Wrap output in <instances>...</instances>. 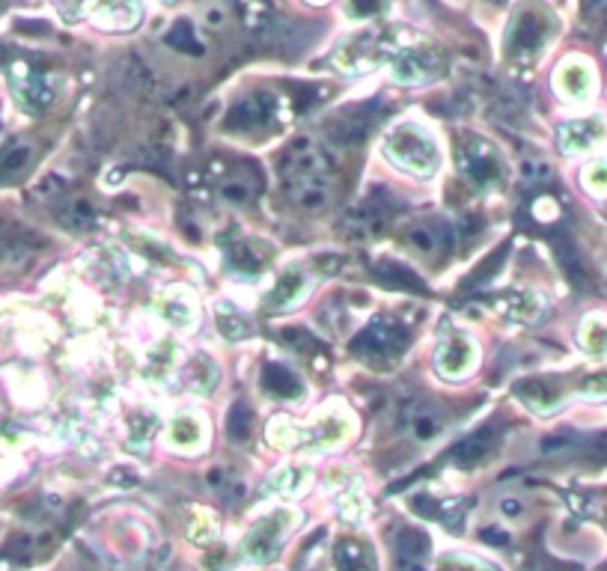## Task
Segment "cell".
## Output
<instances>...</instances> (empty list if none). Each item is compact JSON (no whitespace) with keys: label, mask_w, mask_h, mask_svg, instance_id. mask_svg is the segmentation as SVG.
I'll use <instances>...</instances> for the list:
<instances>
[{"label":"cell","mask_w":607,"mask_h":571,"mask_svg":"<svg viewBox=\"0 0 607 571\" xmlns=\"http://www.w3.org/2000/svg\"><path fill=\"white\" fill-rule=\"evenodd\" d=\"M384 155L405 173L411 176H420V179H429L441 170L444 164V152L435 140V134L408 119V122H399L390 128V134L384 137Z\"/></svg>","instance_id":"obj_1"},{"label":"cell","mask_w":607,"mask_h":571,"mask_svg":"<svg viewBox=\"0 0 607 571\" xmlns=\"http://www.w3.org/2000/svg\"><path fill=\"white\" fill-rule=\"evenodd\" d=\"M280 173L286 179V191L289 197L295 200V206L301 209H322L331 197V188H328V173H325V161L322 155L307 146L301 140V146H295L283 164H280Z\"/></svg>","instance_id":"obj_2"},{"label":"cell","mask_w":607,"mask_h":571,"mask_svg":"<svg viewBox=\"0 0 607 571\" xmlns=\"http://www.w3.org/2000/svg\"><path fill=\"white\" fill-rule=\"evenodd\" d=\"M459 170L477 191H500L506 185V164L483 137H468L459 143Z\"/></svg>","instance_id":"obj_3"},{"label":"cell","mask_w":607,"mask_h":571,"mask_svg":"<svg viewBox=\"0 0 607 571\" xmlns=\"http://www.w3.org/2000/svg\"><path fill=\"white\" fill-rule=\"evenodd\" d=\"M352 435H355L352 411H346L340 402H331L322 411H316L313 420L304 426L301 447H307L313 453H328V450H340L343 444H349Z\"/></svg>","instance_id":"obj_4"},{"label":"cell","mask_w":607,"mask_h":571,"mask_svg":"<svg viewBox=\"0 0 607 571\" xmlns=\"http://www.w3.org/2000/svg\"><path fill=\"white\" fill-rule=\"evenodd\" d=\"M292 524H295V509H289V506H277V509H268L265 515H259L244 536V557L253 563L271 560L274 551L280 548V539L292 530Z\"/></svg>","instance_id":"obj_5"},{"label":"cell","mask_w":607,"mask_h":571,"mask_svg":"<svg viewBox=\"0 0 607 571\" xmlns=\"http://www.w3.org/2000/svg\"><path fill=\"white\" fill-rule=\"evenodd\" d=\"M441 54L435 48H423V45H411V48H399L390 57V78L396 84H426L432 78H438L441 72Z\"/></svg>","instance_id":"obj_6"},{"label":"cell","mask_w":607,"mask_h":571,"mask_svg":"<svg viewBox=\"0 0 607 571\" xmlns=\"http://www.w3.org/2000/svg\"><path fill=\"white\" fill-rule=\"evenodd\" d=\"M435 366L444 378H465L471 375V369L477 366V343L462 334V331H450L438 351H435Z\"/></svg>","instance_id":"obj_7"},{"label":"cell","mask_w":607,"mask_h":571,"mask_svg":"<svg viewBox=\"0 0 607 571\" xmlns=\"http://www.w3.org/2000/svg\"><path fill=\"white\" fill-rule=\"evenodd\" d=\"M554 87H557L560 99H566L572 105H581V102L593 99L596 72L584 57H569V60L560 63V69L554 75Z\"/></svg>","instance_id":"obj_8"},{"label":"cell","mask_w":607,"mask_h":571,"mask_svg":"<svg viewBox=\"0 0 607 571\" xmlns=\"http://www.w3.org/2000/svg\"><path fill=\"white\" fill-rule=\"evenodd\" d=\"M155 316L173 331H194L197 325V301L188 289L170 286L155 295Z\"/></svg>","instance_id":"obj_9"},{"label":"cell","mask_w":607,"mask_h":571,"mask_svg":"<svg viewBox=\"0 0 607 571\" xmlns=\"http://www.w3.org/2000/svg\"><path fill=\"white\" fill-rule=\"evenodd\" d=\"M607 125L602 116H578V119H566L557 131L560 149L566 155H587L590 149H596L605 137Z\"/></svg>","instance_id":"obj_10"},{"label":"cell","mask_w":607,"mask_h":571,"mask_svg":"<svg viewBox=\"0 0 607 571\" xmlns=\"http://www.w3.org/2000/svg\"><path fill=\"white\" fill-rule=\"evenodd\" d=\"M548 21L545 15H539L536 9H524L518 18H515V27L509 33V51L518 57V60H530L542 51L545 39H548Z\"/></svg>","instance_id":"obj_11"},{"label":"cell","mask_w":607,"mask_h":571,"mask_svg":"<svg viewBox=\"0 0 607 571\" xmlns=\"http://www.w3.org/2000/svg\"><path fill=\"white\" fill-rule=\"evenodd\" d=\"M84 15L105 30H131L143 15V3L140 0H87Z\"/></svg>","instance_id":"obj_12"},{"label":"cell","mask_w":607,"mask_h":571,"mask_svg":"<svg viewBox=\"0 0 607 571\" xmlns=\"http://www.w3.org/2000/svg\"><path fill=\"white\" fill-rule=\"evenodd\" d=\"M402 345H405V331L396 322L375 319L355 340V351L366 360H375V357H393L396 351H402Z\"/></svg>","instance_id":"obj_13"},{"label":"cell","mask_w":607,"mask_h":571,"mask_svg":"<svg viewBox=\"0 0 607 571\" xmlns=\"http://www.w3.org/2000/svg\"><path fill=\"white\" fill-rule=\"evenodd\" d=\"M164 444L179 453H200L206 447V420L197 411H179L164 432Z\"/></svg>","instance_id":"obj_14"},{"label":"cell","mask_w":607,"mask_h":571,"mask_svg":"<svg viewBox=\"0 0 607 571\" xmlns=\"http://www.w3.org/2000/svg\"><path fill=\"white\" fill-rule=\"evenodd\" d=\"M12 87H15V99L27 108V111H45L54 99H57V87L48 75L42 72H30V69H15L12 75Z\"/></svg>","instance_id":"obj_15"},{"label":"cell","mask_w":607,"mask_h":571,"mask_svg":"<svg viewBox=\"0 0 607 571\" xmlns=\"http://www.w3.org/2000/svg\"><path fill=\"white\" fill-rule=\"evenodd\" d=\"M277 111H280V105L271 96H265V93L250 96L230 111V128L233 131H259L277 119Z\"/></svg>","instance_id":"obj_16"},{"label":"cell","mask_w":607,"mask_h":571,"mask_svg":"<svg viewBox=\"0 0 607 571\" xmlns=\"http://www.w3.org/2000/svg\"><path fill=\"white\" fill-rule=\"evenodd\" d=\"M304 298H307V274L301 268H286V271H280L277 283L265 295V310H271V313L292 310Z\"/></svg>","instance_id":"obj_17"},{"label":"cell","mask_w":607,"mask_h":571,"mask_svg":"<svg viewBox=\"0 0 607 571\" xmlns=\"http://www.w3.org/2000/svg\"><path fill=\"white\" fill-rule=\"evenodd\" d=\"M218 381H221V366L215 363L212 354L197 351L182 363V387L185 390L206 396V393H212L218 387Z\"/></svg>","instance_id":"obj_18"},{"label":"cell","mask_w":607,"mask_h":571,"mask_svg":"<svg viewBox=\"0 0 607 571\" xmlns=\"http://www.w3.org/2000/svg\"><path fill=\"white\" fill-rule=\"evenodd\" d=\"M515 396L536 414H551L563 402V390L551 378H524L515 384Z\"/></svg>","instance_id":"obj_19"},{"label":"cell","mask_w":607,"mask_h":571,"mask_svg":"<svg viewBox=\"0 0 607 571\" xmlns=\"http://www.w3.org/2000/svg\"><path fill=\"white\" fill-rule=\"evenodd\" d=\"M262 387H265V393H271L274 399H283V402H298L304 396V381L283 363H265Z\"/></svg>","instance_id":"obj_20"},{"label":"cell","mask_w":607,"mask_h":571,"mask_svg":"<svg viewBox=\"0 0 607 571\" xmlns=\"http://www.w3.org/2000/svg\"><path fill=\"white\" fill-rule=\"evenodd\" d=\"M176 357H179V351H176V345L170 343V340L155 343L146 351V357H143V366H140L143 378H146L149 384H167V381L173 378L176 366H179Z\"/></svg>","instance_id":"obj_21"},{"label":"cell","mask_w":607,"mask_h":571,"mask_svg":"<svg viewBox=\"0 0 607 571\" xmlns=\"http://www.w3.org/2000/svg\"><path fill=\"white\" fill-rule=\"evenodd\" d=\"M429 557V536L423 530L405 527L396 536V563L405 571H423Z\"/></svg>","instance_id":"obj_22"},{"label":"cell","mask_w":607,"mask_h":571,"mask_svg":"<svg viewBox=\"0 0 607 571\" xmlns=\"http://www.w3.org/2000/svg\"><path fill=\"white\" fill-rule=\"evenodd\" d=\"M447 429V417H444V411L438 408V405H417L414 411H411V435L417 438V441H423V444H429V441H435L441 432Z\"/></svg>","instance_id":"obj_23"},{"label":"cell","mask_w":607,"mask_h":571,"mask_svg":"<svg viewBox=\"0 0 607 571\" xmlns=\"http://www.w3.org/2000/svg\"><path fill=\"white\" fill-rule=\"evenodd\" d=\"M337 569L340 571H378L372 548L361 539H343L337 545Z\"/></svg>","instance_id":"obj_24"},{"label":"cell","mask_w":607,"mask_h":571,"mask_svg":"<svg viewBox=\"0 0 607 571\" xmlns=\"http://www.w3.org/2000/svg\"><path fill=\"white\" fill-rule=\"evenodd\" d=\"M539 310H542V301L530 289L506 292V298L500 301V313L512 322H533L539 316Z\"/></svg>","instance_id":"obj_25"},{"label":"cell","mask_w":607,"mask_h":571,"mask_svg":"<svg viewBox=\"0 0 607 571\" xmlns=\"http://www.w3.org/2000/svg\"><path fill=\"white\" fill-rule=\"evenodd\" d=\"M125 426H128V444L143 450V447L155 438L161 420H158V414H155L152 408H134V411L128 414V423H125Z\"/></svg>","instance_id":"obj_26"},{"label":"cell","mask_w":607,"mask_h":571,"mask_svg":"<svg viewBox=\"0 0 607 571\" xmlns=\"http://www.w3.org/2000/svg\"><path fill=\"white\" fill-rule=\"evenodd\" d=\"M307 476H310V470L307 467H301V464H286V467H280V470H274L271 476H268V482H265V491L268 494H298L304 485H307Z\"/></svg>","instance_id":"obj_27"},{"label":"cell","mask_w":607,"mask_h":571,"mask_svg":"<svg viewBox=\"0 0 607 571\" xmlns=\"http://www.w3.org/2000/svg\"><path fill=\"white\" fill-rule=\"evenodd\" d=\"M408 241L423 256H438L444 250V227L435 221H423L408 229Z\"/></svg>","instance_id":"obj_28"},{"label":"cell","mask_w":607,"mask_h":571,"mask_svg":"<svg viewBox=\"0 0 607 571\" xmlns=\"http://www.w3.org/2000/svg\"><path fill=\"white\" fill-rule=\"evenodd\" d=\"M265 438L274 450H295V447H301L304 429L298 423H292L289 417H274L265 429Z\"/></svg>","instance_id":"obj_29"},{"label":"cell","mask_w":607,"mask_h":571,"mask_svg":"<svg viewBox=\"0 0 607 571\" xmlns=\"http://www.w3.org/2000/svg\"><path fill=\"white\" fill-rule=\"evenodd\" d=\"M581 348L593 357H605L607 354V316H590L581 325Z\"/></svg>","instance_id":"obj_30"},{"label":"cell","mask_w":607,"mask_h":571,"mask_svg":"<svg viewBox=\"0 0 607 571\" xmlns=\"http://www.w3.org/2000/svg\"><path fill=\"white\" fill-rule=\"evenodd\" d=\"M250 429H253V411H250V405L236 402L230 408V414H227V435H230V441L242 444V441L250 438Z\"/></svg>","instance_id":"obj_31"},{"label":"cell","mask_w":607,"mask_h":571,"mask_svg":"<svg viewBox=\"0 0 607 571\" xmlns=\"http://www.w3.org/2000/svg\"><path fill=\"white\" fill-rule=\"evenodd\" d=\"M581 182L590 194L596 197H607V158H593L584 173H581Z\"/></svg>","instance_id":"obj_32"},{"label":"cell","mask_w":607,"mask_h":571,"mask_svg":"<svg viewBox=\"0 0 607 571\" xmlns=\"http://www.w3.org/2000/svg\"><path fill=\"white\" fill-rule=\"evenodd\" d=\"M230 265H233L236 271H242V274H259V271H262V259L256 256L253 244H247V241L233 244V250H230Z\"/></svg>","instance_id":"obj_33"},{"label":"cell","mask_w":607,"mask_h":571,"mask_svg":"<svg viewBox=\"0 0 607 571\" xmlns=\"http://www.w3.org/2000/svg\"><path fill=\"white\" fill-rule=\"evenodd\" d=\"M218 328L227 340H244L250 334V322L239 316V313H230L227 307L218 310Z\"/></svg>","instance_id":"obj_34"},{"label":"cell","mask_w":607,"mask_h":571,"mask_svg":"<svg viewBox=\"0 0 607 571\" xmlns=\"http://www.w3.org/2000/svg\"><path fill=\"white\" fill-rule=\"evenodd\" d=\"M30 161V146H12L0 155V179H9L15 173H21Z\"/></svg>","instance_id":"obj_35"},{"label":"cell","mask_w":607,"mask_h":571,"mask_svg":"<svg viewBox=\"0 0 607 571\" xmlns=\"http://www.w3.org/2000/svg\"><path fill=\"white\" fill-rule=\"evenodd\" d=\"M215 536H218L215 518H212L209 512H197V515H194V524L188 527V539H191L194 545H209Z\"/></svg>","instance_id":"obj_36"},{"label":"cell","mask_w":607,"mask_h":571,"mask_svg":"<svg viewBox=\"0 0 607 571\" xmlns=\"http://www.w3.org/2000/svg\"><path fill=\"white\" fill-rule=\"evenodd\" d=\"M578 393L587 396V399H605L607 396V366L605 369H593L590 375L581 378L578 384Z\"/></svg>","instance_id":"obj_37"},{"label":"cell","mask_w":607,"mask_h":571,"mask_svg":"<svg viewBox=\"0 0 607 571\" xmlns=\"http://www.w3.org/2000/svg\"><path fill=\"white\" fill-rule=\"evenodd\" d=\"M63 224H69V227L75 229L90 227V224H93V206L84 203V200H72V203L66 206V212H63Z\"/></svg>","instance_id":"obj_38"},{"label":"cell","mask_w":607,"mask_h":571,"mask_svg":"<svg viewBox=\"0 0 607 571\" xmlns=\"http://www.w3.org/2000/svg\"><path fill=\"white\" fill-rule=\"evenodd\" d=\"M488 438H491V432H480V435H474L471 441H465L459 450H456V461H462V464H468V461H477V458L486 453L488 447Z\"/></svg>","instance_id":"obj_39"},{"label":"cell","mask_w":607,"mask_h":571,"mask_svg":"<svg viewBox=\"0 0 607 571\" xmlns=\"http://www.w3.org/2000/svg\"><path fill=\"white\" fill-rule=\"evenodd\" d=\"M438 571H491L483 563H477V560H468V557H444L441 563H438Z\"/></svg>","instance_id":"obj_40"},{"label":"cell","mask_w":607,"mask_h":571,"mask_svg":"<svg viewBox=\"0 0 607 571\" xmlns=\"http://www.w3.org/2000/svg\"><path fill=\"white\" fill-rule=\"evenodd\" d=\"M500 512L506 518H518L524 512V503H515V497H506V500H500Z\"/></svg>","instance_id":"obj_41"},{"label":"cell","mask_w":607,"mask_h":571,"mask_svg":"<svg viewBox=\"0 0 607 571\" xmlns=\"http://www.w3.org/2000/svg\"><path fill=\"white\" fill-rule=\"evenodd\" d=\"M224 197H227V200H233V203H244V200H247V188L239 185V182H233V185H227V188H224Z\"/></svg>","instance_id":"obj_42"},{"label":"cell","mask_w":607,"mask_h":571,"mask_svg":"<svg viewBox=\"0 0 607 571\" xmlns=\"http://www.w3.org/2000/svg\"><path fill=\"white\" fill-rule=\"evenodd\" d=\"M57 3H60V9L66 15H84V3L87 0H57Z\"/></svg>","instance_id":"obj_43"},{"label":"cell","mask_w":607,"mask_h":571,"mask_svg":"<svg viewBox=\"0 0 607 571\" xmlns=\"http://www.w3.org/2000/svg\"><path fill=\"white\" fill-rule=\"evenodd\" d=\"M587 3V12H593V15H605L607 12V0H584Z\"/></svg>","instance_id":"obj_44"},{"label":"cell","mask_w":607,"mask_h":571,"mask_svg":"<svg viewBox=\"0 0 607 571\" xmlns=\"http://www.w3.org/2000/svg\"><path fill=\"white\" fill-rule=\"evenodd\" d=\"M310 3H328V0H310Z\"/></svg>","instance_id":"obj_45"},{"label":"cell","mask_w":607,"mask_h":571,"mask_svg":"<svg viewBox=\"0 0 607 571\" xmlns=\"http://www.w3.org/2000/svg\"><path fill=\"white\" fill-rule=\"evenodd\" d=\"M164 3H173V0H164Z\"/></svg>","instance_id":"obj_46"},{"label":"cell","mask_w":607,"mask_h":571,"mask_svg":"<svg viewBox=\"0 0 607 571\" xmlns=\"http://www.w3.org/2000/svg\"><path fill=\"white\" fill-rule=\"evenodd\" d=\"M0 244H3V241H0Z\"/></svg>","instance_id":"obj_47"}]
</instances>
